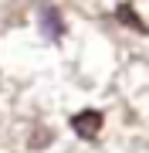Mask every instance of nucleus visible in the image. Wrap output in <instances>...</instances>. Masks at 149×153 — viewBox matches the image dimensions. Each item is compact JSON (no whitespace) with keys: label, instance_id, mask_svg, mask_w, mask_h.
Returning a JSON list of instances; mask_svg holds the SVG:
<instances>
[{"label":"nucleus","instance_id":"obj_1","mask_svg":"<svg viewBox=\"0 0 149 153\" xmlns=\"http://www.w3.org/2000/svg\"><path fill=\"white\" fill-rule=\"evenodd\" d=\"M102 123H105V119H102L98 109H81V112L71 116V129H75L81 140H95V136L102 133Z\"/></svg>","mask_w":149,"mask_h":153},{"label":"nucleus","instance_id":"obj_2","mask_svg":"<svg viewBox=\"0 0 149 153\" xmlns=\"http://www.w3.org/2000/svg\"><path fill=\"white\" fill-rule=\"evenodd\" d=\"M37 27H41V34H44L48 41H61L65 38V21H61V14L54 10V7H44V10H41Z\"/></svg>","mask_w":149,"mask_h":153},{"label":"nucleus","instance_id":"obj_3","mask_svg":"<svg viewBox=\"0 0 149 153\" xmlns=\"http://www.w3.org/2000/svg\"><path fill=\"white\" fill-rule=\"evenodd\" d=\"M115 17H119L122 24H126V27H136V31H146V24L139 21V14H136V10H132V7H129V4H122L119 10H115Z\"/></svg>","mask_w":149,"mask_h":153}]
</instances>
